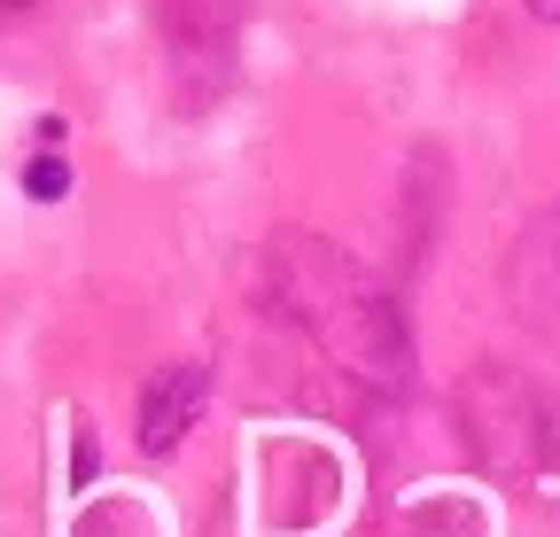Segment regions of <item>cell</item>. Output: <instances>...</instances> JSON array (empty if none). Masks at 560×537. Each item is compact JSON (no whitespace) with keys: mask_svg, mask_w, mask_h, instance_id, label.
Instances as JSON below:
<instances>
[{"mask_svg":"<svg viewBox=\"0 0 560 537\" xmlns=\"http://www.w3.org/2000/svg\"><path fill=\"white\" fill-rule=\"evenodd\" d=\"M265 296H272L280 319H296L327 351V366H342L350 382H366V389H405L412 382L405 312L342 242L272 234L265 242Z\"/></svg>","mask_w":560,"mask_h":537,"instance_id":"6da1fadb","label":"cell"},{"mask_svg":"<svg viewBox=\"0 0 560 537\" xmlns=\"http://www.w3.org/2000/svg\"><path fill=\"white\" fill-rule=\"evenodd\" d=\"M467 421H475V452H482L490 476L522 483L537 467V406L514 374H475L467 382Z\"/></svg>","mask_w":560,"mask_h":537,"instance_id":"7a4b0ae2","label":"cell"},{"mask_svg":"<svg viewBox=\"0 0 560 537\" xmlns=\"http://www.w3.org/2000/svg\"><path fill=\"white\" fill-rule=\"evenodd\" d=\"M210 406V366L202 359H172L149 374V389H140V452H172Z\"/></svg>","mask_w":560,"mask_h":537,"instance_id":"3957f363","label":"cell"},{"mask_svg":"<svg viewBox=\"0 0 560 537\" xmlns=\"http://www.w3.org/2000/svg\"><path fill=\"white\" fill-rule=\"evenodd\" d=\"M234 0H164V32H172V62H219L234 55Z\"/></svg>","mask_w":560,"mask_h":537,"instance_id":"277c9868","label":"cell"},{"mask_svg":"<svg viewBox=\"0 0 560 537\" xmlns=\"http://www.w3.org/2000/svg\"><path fill=\"white\" fill-rule=\"evenodd\" d=\"M62 187H70V164H62V156H39V164L24 172V195H32V203H55Z\"/></svg>","mask_w":560,"mask_h":537,"instance_id":"5b68a950","label":"cell"},{"mask_svg":"<svg viewBox=\"0 0 560 537\" xmlns=\"http://www.w3.org/2000/svg\"><path fill=\"white\" fill-rule=\"evenodd\" d=\"M522 9H529L537 24H560V0H522Z\"/></svg>","mask_w":560,"mask_h":537,"instance_id":"8992f818","label":"cell"},{"mask_svg":"<svg viewBox=\"0 0 560 537\" xmlns=\"http://www.w3.org/2000/svg\"><path fill=\"white\" fill-rule=\"evenodd\" d=\"M9 9H39V0H0V16H9Z\"/></svg>","mask_w":560,"mask_h":537,"instance_id":"52a82bcc","label":"cell"}]
</instances>
